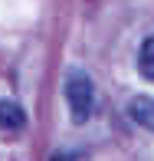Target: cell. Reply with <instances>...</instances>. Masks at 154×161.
Listing matches in <instances>:
<instances>
[{"label":"cell","mask_w":154,"mask_h":161,"mask_svg":"<svg viewBox=\"0 0 154 161\" xmlns=\"http://www.w3.org/2000/svg\"><path fill=\"white\" fill-rule=\"evenodd\" d=\"M66 102H69V112H72V122L76 125H82V122H89L92 108H95V82L92 76L85 69H79V66H72L69 72H66Z\"/></svg>","instance_id":"cell-1"},{"label":"cell","mask_w":154,"mask_h":161,"mask_svg":"<svg viewBox=\"0 0 154 161\" xmlns=\"http://www.w3.org/2000/svg\"><path fill=\"white\" fill-rule=\"evenodd\" d=\"M26 125V112L17 99H0V131L3 135H17Z\"/></svg>","instance_id":"cell-2"},{"label":"cell","mask_w":154,"mask_h":161,"mask_svg":"<svg viewBox=\"0 0 154 161\" xmlns=\"http://www.w3.org/2000/svg\"><path fill=\"white\" fill-rule=\"evenodd\" d=\"M128 112H131V119H135L141 128L154 131V99H151V96H138V99H131Z\"/></svg>","instance_id":"cell-3"},{"label":"cell","mask_w":154,"mask_h":161,"mask_svg":"<svg viewBox=\"0 0 154 161\" xmlns=\"http://www.w3.org/2000/svg\"><path fill=\"white\" fill-rule=\"evenodd\" d=\"M138 72L154 82V36H148L141 43V49H138Z\"/></svg>","instance_id":"cell-4"},{"label":"cell","mask_w":154,"mask_h":161,"mask_svg":"<svg viewBox=\"0 0 154 161\" xmlns=\"http://www.w3.org/2000/svg\"><path fill=\"white\" fill-rule=\"evenodd\" d=\"M53 161H89V158L79 151H59V155H53Z\"/></svg>","instance_id":"cell-5"}]
</instances>
